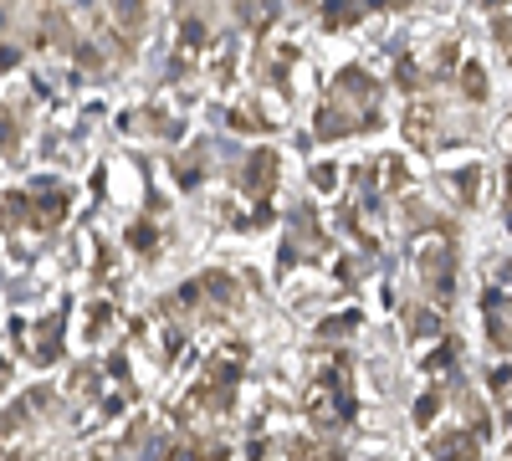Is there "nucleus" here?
I'll use <instances>...</instances> for the list:
<instances>
[{
    "label": "nucleus",
    "mask_w": 512,
    "mask_h": 461,
    "mask_svg": "<svg viewBox=\"0 0 512 461\" xmlns=\"http://www.w3.org/2000/svg\"><path fill=\"white\" fill-rule=\"evenodd\" d=\"M98 461H118V456H113V451H98Z\"/></svg>",
    "instance_id": "nucleus-8"
},
{
    "label": "nucleus",
    "mask_w": 512,
    "mask_h": 461,
    "mask_svg": "<svg viewBox=\"0 0 512 461\" xmlns=\"http://www.w3.org/2000/svg\"><path fill=\"white\" fill-rule=\"evenodd\" d=\"M333 170H338V164H318V170H313V180H318L323 190H333V180H338Z\"/></svg>",
    "instance_id": "nucleus-6"
},
{
    "label": "nucleus",
    "mask_w": 512,
    "mask_h": 461,
    "mask_svg": "<svg viewBox=\"0 0 512 461\" xmlns=\"http://www.w3.org/2000/svg\"><path fill=\"white\" fill-rule=\"evenodd\" d=\"M436 456L441 461H477V436H446L436 446Z\"/></svg>",
    "instance_id": "nucleus-1"
},
{
    "label": "nucleus",
    "mask_w": 512,
    "mask_h": 461,
    "mask_svg": "<svg viewBox=\"0 0 512 461\" xmlns=\"http://www.w3.org/2000/svg\"><path fill=\"white\" fill-rule=\"evenodd\" d=\"M6 67H16V47H0V72Z\"/></svg>",
    "instance_id": "nucleus-7"
},
{
    "label": "nucleus",
    "mask_w": 512,
    "mask_h": 461,
    "mask_svg": "<svg viewBox=\"0 0 512 461\" xmlns=\"http://www.w3.org/2000/svg\"><path fill=\"white\" fill-rule=\"evenodd\" d=\"M272 170H277V154H267V149H262V154L251 159V175H246V185H251V190H272V180H277Z\"/></svg>",
    "instance_id": "nucleus-2"
},
{
    "label": "nucleus",
    "mask_w": 512,
    "mask_h": 461,
    "mask_svg": "<svg viewBox=\"0 0 512 461\" xmlns=\"http://www.w3.org/2000/svg\"><path fill=\"white\" fill-rule=\"evenodd\" d=\"M466 98H487V77H482V67H466Z\"/></svg>",
    "instance_id": "nucleus-3"
},
{
    "label": "nucleus",
    "mask_w": 512,
    "mask_h": 461,
    "mask_svg": "<svg viewBox=\"0 0 512 461\" xmlns=\"http://www.w3.org/2000/svg\"><path fill=\"white\" fill-rule=\"evenodd\" d=\"M436 410H441V395H425V400L415 405V421H420V426H431V421H436Z\"/></svg>",
    "instance_id": "nucleus-5"
},
{
    "label": "nucleus",
    "mask_w": 512,
    "mask_h": 461,
    "mask_svg": "<svg viewBox=\"0 0 512 461\" xmlns=\"http://www.w3.org/2000/svg\"><path fill=\"white\" fill-rule=\"evenodd\" d=\"M16 149V123H11V113L0 108V154H11Z\"/></svg>",
    "instance_id": "nucleus-4"
}]
</instances>
